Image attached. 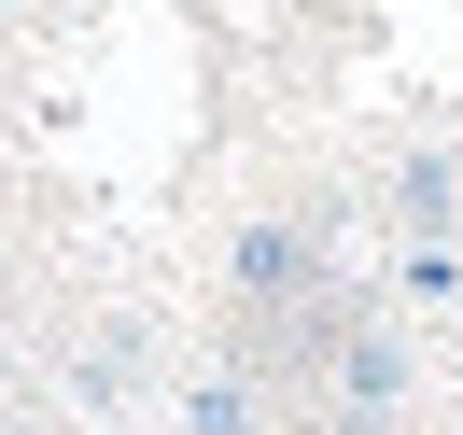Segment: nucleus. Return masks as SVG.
<instances>
[{"instance_id":"f257e3e1","label":"nucleus","mask_w":463,"mask_h":435,"mask_svg":"<svg viewBox=\"0 0 463 435\" xmlns=\"http://www.w3.org/2000/svg\"><path fill=\"white\" fill-rule=\"evenodd\" d=\"M225 281L281 309V295H309V281H323V239H309V225H281V211H253V225L225 239Z\"/></svg>"},{"instance_id":"f03ea898","label":"nucleus","mask_w":463,"mask_h":435,"mask_svg":"<svg viewBox=\"0 0 463 435\" xmlns=\"http://www.w3.org/2000/svg\"><path fill=\"white\" fill-rule=\"evenodd\" d=\"M407 393H421V379H407L393 337H351V351H337V435H393Z\"/></svg>"},{"instance_id":"7ed1b4c3","label":"nucleus","mask_w":463,"mask_h":435,"mask_svg":"<svg viewBox=\"0 0 463 435\" xmlns=\"http://www.w3.org/2000/svg\"><path fill=\"white\" fill-rule=\"evenodd\" d=\"M449 211H463V169H449V155H407V169H393V225H407V253H421V239H449Z\"/></svg>"},{"instance_id":"20e7f679","label":"nucleus","mask_w":463,"mask_h":435,"mask_svg":"<svg viewBox=\"0 0 463 435\" xmlns=\"http://www.w3.org/2000/svg\"><path fill=\"white\" fill-rule=\"evenodd\" d=\"M393 295H407V309H463V253H449V239H421V253L393 267Z\"/></svg>"},{"instance_id":"39448f33","label":"nucleus","mask_w":463,"mask_h":435,"mask_svg":"<svg viewBox=\"0 0 463 435\" xmlns=\"http://www.w3.org/2000/svg\"><path fill=\"white\" fill-rule=\"evenodd\" d=\"M183 435H253V393H239V379H197V393H183Z\"/></svg>"},{"instance_id":"423d86ee","label":"nucleus","mask_w":463,"mask_h":435,"mask_svg":"<svg viewBox=\"0 0 463 435\" xmlns=\"http://www.w3.org/2000/svg\"><path fill=\"white\" fill-rule=\"evenodd\" d=\"M0 14H14V0H0Z\"/></svg>"}]
</instances>
